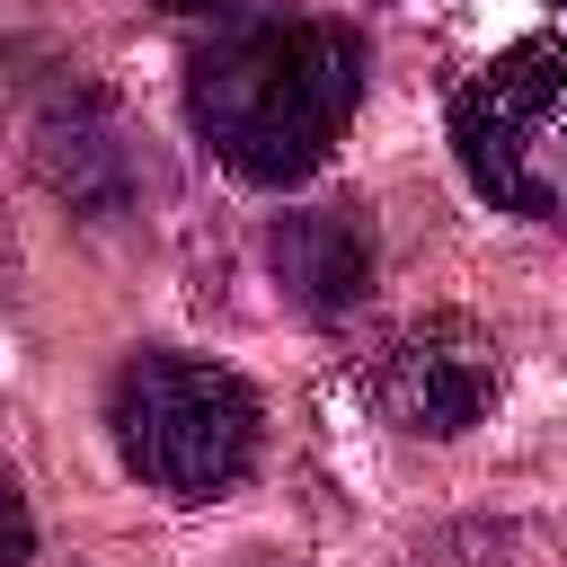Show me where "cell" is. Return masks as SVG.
Masks as SVG:
<instances>
[{"label":"cell","mask_w":567,"mask_h":567,"mask_svg":"<svg viewBox=\"0 0 567 567\" xmlns=\"http://www.w3.org/2000/svg\"><path fill=\"white\" fill-rule=\"evenodd\" d=\"M27 549H35V514H27L18 478L0 470V567H27Z\"/></svg>","instance_id":"8992f818"},{"label":"cell","mask_w":567,"mask_h":567,"mask_svg":"<svg viewBox=\"0 0 567 567\" xmlns=\"http://www.w3.org/2000/svg\"><path fill=\"white\" fill-rule=\"evenodd\" d=\"M106 434H115V461L151 496L213 505L257 470L266 408L213 354H133L106 390Z\"/></svg>","instance_id":"7a4b0ae2"},{"label":"cell","mask_w":567,"mask_h":567,"mask_svg":"<svg viewBox=\"0 0 567 567\" xmlns=\"http://www.w3.org/2000/svg\"><path fill=\"white\" fill-rule=\"evenodd\" d=\"M363 106V35L301 9L230 18L186 62V115L204 151L248 186L310 177Z\"/></svg>","instance_id":"6da1fadb"},{"label":"cell","mask_w":567,"mask_h":567,"mask_svg":"<svg viewBox=\"0 0 567 567\" xmlns=\"http://www.w3.org/2000/svg\"><path fill=\"white\" fill-rule=\"evenodd\" d=\"M159 9H221V0H159Z\"/></svg>","instance_id":"52a82bcc"},{"label":"cell","mask_w":567,"mask_h":567,"mask_svg":"<svg viewBox=\"0 0 567 567\" xmlns=\"http://www.w3.org/2000/svg\"><path fill=\"white\" fill-rule=\"evenodd\" d=\"M461 177L540 230H567V35H523L452 89Z\"/></svg>","instance_id":"3957f363"},{"label":"cell","mask_w":567,"mask_h":567,"mask_svg":"<svg viewBox=\"0 0 567 567\" xmlns=\"http://www.w3.org/2000/svg\"><path fill=\"white\" fill-rule=\"evenodd\" d=\"M558 9H567V0H558Z\"/></svg>","instance_id":"ba28073f"},{"label":"cell","mask_w":567,"mask_h":567,"mask_svg":"<svg viewBox=\"0 0 567 567\" xmlns=\"http://www.w3.org/2000/svg\"><path fill=\"white\" fill-rule=\"evenodd\" d=\"M266 266L284 284V301L301 319H346L363 292H372V266H381V239H372V213L363 204H310V213H284L266 230Z\"/></svg>","instance_id":"5b68a950"},{"label":"cell","mask_w":567,"mask_h":567,"mask_svg":"<svg viewBox=\"0 0 567 567\" xmlns=\"http://www.w3.org/2000/svg\"><path fill=\"white\" fill-rule=\"evenodd\" d=\"M363 390H372V408H381L399 434L452 443V434H470V425L496 408V390H505V354H496V337H487L478 319H461V310H425V319H408V328L372 354Z\"/></svg>","instance_id":"277c9868"}]
</instances>
